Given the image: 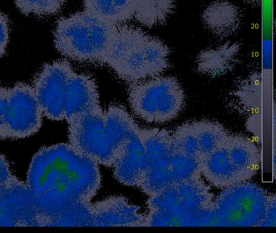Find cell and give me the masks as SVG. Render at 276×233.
I'll list each match as a JSON object with an SVG mask.
<instances>
[{
    "instance_id": "cell-24",
    "label": "cell",
    "mask_w": 276,
    "mask_h": 233,
    "mask_svg": "<svg viewBox=\"0 0 276 233\" xmlns=\"http://www.w3.org/2000/svg\"><path fill=\"white\" fill-rule=\"evenodd\" d=\"M67 0H15V5L24 15L48 16L56 15Z\"/></svg>"
},
{
    "instance_id": "cell-1",
    "label": "cell",
    "mask_w": 276,
    "mask_h": 233,
    "mask_svg": "<svg viewBox=\"0 0 276 233\" xmlns=\"http://www.w3.org/2000/svg\"><path fill=\"white\" fill-rule=\"evenodd\" d=\"M27 185L42 219L91 203L101 185L99 164L70 144L42 147L27 173Z\"/></svg>"
},
{
    "instance_id": "cell-22",
    "label": "cell",
    "mask_w": 276,
    "mask_h": 233,
    "mask_svg": "<svg viewBox=\"0 0 276 233\" xmlns=\"http://www.w3.org/2000/svg\"><path fill=\"white\" fill-rule=\"evenodd\" d=\"M191 123L196 134L200 160L202 162L205 157L221 144L229 133L222 125L212 121H197Z\"/></svg>"
},
{
    "instance_id": "cell-23",
    "label": "cell",
    "mask_w": 276,
    "mask_h": 233,
    "mask_svg": "<svg viewBox=\"0 0 276 233\" xmlns=\"http://www.w3.org/2000/svg\"><path fill=\"white\" fill-rule=\"evenodd\" d=\"M172 137L177 151L201 164L198 140L192 123H184L178 126L172 134Z\"/></svg>"
},
{
    "instance_id": "cell-21",
    "label": "cell",
    "mask_w": 276,
    "mask_h": 233,
    "mask_svg": "<svg viewBox=\"0 0 276 233\" xmlns=\"http://www.w3.org/2000/svg\"><path fill=\"white\" fill-rule=\"evenodd\" d=\"M40 227H95L91 203H81L71 208L42 219Z\"/></svg>"
},
{
    "instance_id": "cell-18",
    "label": "cell",
    "mask_w": 276,
    "mask_h": 233,
    "mask_svg": "<svg viewBox=\"0 0 276 233\" xmlns=\"http://www.w3.org/2000/svg\"><path fill=\"white\" fill-rule=\"evenodd\" d=\"M105 120L108 141L117 157L124 142L137 133L139 126L121 105H111L105 112Z\"/></svg>"
},
{
    "instance_id": "cell-11",
    "label": "cell",
    "mask_w": 276,
    "mask_h": 233,
    "mask_svg": "<svg viewBox=\"0 0 276 233\" xmlns=\"http://www.w3.org/2000/svg\"><path fill=\"white\" fill-rule=\"evenodd\" d=\"M0 227H39V210L30 189L15 175L0 190Z\"/></svg>"
},
{
    "instance_id": "cell-17",
    "label": "cell",
    "mask_w": 276,
    "mask_h": 233,
    "mask_svg": "<svg viewBox=\"0 0 276 233\" xmlns=\"http://www.w3.org/2000/svg\"><path fill=\"white\" fill-rule=\"evenodd\" d=\"M239 50L236 43H225L201 52L197 60L198 71L210 76L224 75L234 67Z\"/></svg>"
},
{
    "instance_id": "cell-25",
    "label": "cell",
    "mask_w": 276,
    "mask_h": 233,
    "mask_svg": "<svg viewBox=\"0 0 276 233\" xmlns=\"http://www.w3.org/2000/svg\"><path fill=\"white\" fill-rule=\"evenodd\" d=\"M238 98L242 103L249 109H255L261 100V79L260 75L254 74L249 77L242 84L237 91Z\"/></svg>"
},
{
    "instance_id": "cell-13",
    "label": "cell",
    "mask_w": 276,
    "mask_h": 233,
    "mask_svg": "<svg viewBox=\"0 0 276 233\" xmlns=\"http://www.w3.org/2000/svg\"><path fill=\"white\" fill-rule=\"evenodd\" d=\"M112 168L115 178L122 185L139 186L146 168V157L138 130L124 142Z\"/></svg>"
},
{
    "instance_id": "cell-29",
    "label": "cell",
    "mask_w": 276,
    "mask_h": 233,
    "mask_svg": "<svg viewBox=\"0 0 276 233\" xmlns=\"http://www.w3.org/2000/svg\"><path fill=\"white\" fill-rule=\"evenodd\" d=\"M275 195H270V202L264 220L259 224V227H275L276 226V210H275Z\"/></svg>"
},
{
    "instance_id": "cell-5",
    "label": "cell",
    "mask_w": 276,
    "mask_h": 233,
    "mask_svg": "<svg viewBox=\"0 0 276 233\" xmlns=\"http://www.w3.org/2000/svg\"><path fill=\"white\" fill-rule=\"evenodd\" d=\"M270 196L249 181L225 188L212 203L213 227H259L267 214Z\"/></svg>"
},
{
    "instance_id": "cell-15",
    "label": "cell",
    "mask_w": 276,
    "mask_h": 233,
    "mask_svg": "<svg viewBox=\"0 0 276 233\" xmlns=\"http://www.w3.org/2000/svg\"><path fill=\"white\" fill-rule=\"evenodd\" d=\"M99 105V92L95 80L84 73H75L66 93L65 120H71Z\"/></svg>"
},
{
    "instance_id": "cell-10",
    "label": "cell",
    "mask_w": 276,
    "mask_h": 233,
    "mask_svg": "<svg viewBox=\"0 0 276 233\" xmlns=\"http://www.w3.org/2000/svg\"><path fill=\"white\" fill-rule=\"evenodd\" d=\"M42 113L32 87L17 83L10 91L8 139L21 140L36 134L42 127Z\"/></svg>"
},
{
    "instance_id": "cell-3",
    "label": "cell",
    "mask_w": 276,
    "mask_h": 233,
    "mask_svg": "<svg viewBox=\"0 0 276 233\" xmlns=\"http://www.w3.org/2000/svg\"><path fill=\"white\" fill-rule=\"evenodd\" d=\"M117 25L84 11L58 21L54 46L65 57L79 62H101L116 35Z\"/></svg>"
},
{
    "instance_id": "cell-7",
    "label": "cell",
    "mask_w": 276,
    "mask_h": 233,
    "mask_svg": "<svg viewBox=\"0 0 276 233\" xmlns=\"http://www.w3.org/2000/svg\"><path fill=\"white\" fill-rule=\"evenodd\" d=\"M69 143L100 165L112 168L116 155L105 130V112L101 105L67 121Z\"/></svg>"
},
{
    "instance_id": "cell-16",
    "label": "cell",
    "mask_w": 276,
    "mask_h": 233,
    "mask_svg": "<svg viewBox=\"0 0 276 233\" xmlns=\"http://www.w3.org/2000/svg\"><path fill=\"white\" fill-rule=\"evenodd\" d=\"M202 17L207 29L219 36L233 34L242 21L240 10L228 0H216L209 4Z\"/></svg>"
},
{
    "instance_id": "cell-27",
    "label": "cell",
    "mask_w": 276,
    "mask_h": 233,
    "mask_svg": "<svg viewBox=\"0 0 276 233\" xmlns=\"http://www.w3.org/2000/svg\"><path fill=\"white\" fill-rule=\"evenodd\" d=\"M10 36L9 21L7 15L0 12V59L4 55Z\"/></svg>"
},
{
    "instance_id": "cell-6",
    "label": "cell",
    "mask_w": 276,
    "mask_h": 233,
    "mask_svg": "<svg viewBox=\"0 0 276 233\" xmlns=\"http://www.w3.org/2000/svg\"><path fill=\"white\" fill-rule=\"evenodd\" d=\"M138 134L146 157V168L138 187L153 196L174 183L172 159L175 147L171 133L164 129L139 127Z\"/></svg>"
},
{
    "instance_id": "cell-14",
    "label": "cell",
    "mask_w": 276,
    "mask_h": 233,
    "mask_svg": "<svg viewBox=\"0 0 276 233\" xmlns=\"http://www.w3.org/2000/svg\"><path fill=\"white\" fill-rule=\"evenodd\" d=\"M225 140L200 164L201 175L210 185L219 189L249 181L234 165Z\"/></svg>"
},
{
    "instance_id": "cell-12",
    "label": "cell",
    "mask_w": 276,
    "mask_h": 233,
    "mask_svg": "<svg viewBox=\"0 0 276 233\" xmlns=\"http://www.w3.org/2000/svg\"><path fill=\"white\" fill-rule=\"evenodd\" d=\"M95 227H142L145 215L123 196H111L91 204Z\"/></svg>"
},
{
    "instance_id": "cell-20",
    "label": "cell",
    "mask_w": 276,
    "mask_h": 233,
    "mask_svg": "<svg viewBox=\"0 0 276 233\" xmlns=\"http://www.w3.org/2000/svg\"><path fill=\"white\" fill-rule=\"evenodd\" d=\"M174 8V0H135L134 18L145 27H156L165 23Z\"/></svg>"
},
{
    "instance_id": "cell-28",
    "label": "cell",
    "mask_w": 276,
    "mask_h": 233,
    "mask_svg": "<svg viewBox=\"0 0 276 233\" xmlns=\"http://www.w3.org/2000/svg\"><path fill=\"white\" fill-rule=\"evenodd\" d=\"M13 177L7 159L4 155L0 154V190L11 182Z\"/></svg>"
},
{
    "instance_id": "cell-19",
    "label": "cell",
    "mask_w": 276,
    "mask_h": 233,
    "mask_svg": "<svg viewBox=\"0 0 276 233\" xmlns=\"http://www.w3.org/2000/svg\"><path fill=\"white\" fill-rule=\"evenodd\" d=\"M84 11L118 25L134 17L135 0H84Z\"/></svg>"
},
{
    "instance_id": "cell-26",
    "label": "cell",
    "mask_w": 276,
    "mask_h": 233,
    "mask_svg": "<svg viewBox=\"0 0 276 233\" xmlns=\"http://www.w3.org/2000/svg\"><path fill=\"white\" fill-rule=\"evenodd\" d=\"M11 88L0 87V140H8V107Z\"/></svg>"
},
{
    "instance_id": "cell-30",
    "label": "cell",
    "mask_w": 276,
    "mask_h": 233,
    "mask_svg": "<svg viewBox=\"0 0 276 233\" xmlns=\"http://www.w3.org/2000/svg\"><path fill=\"white\" fill-rule=\"evenodd\" d=\"M246 1H247L248 3H250V4H255L260 2V0H246Z\"/></svg>"
},
{
    "instance_id": "cell-2",
    "label": "cell",
    "mask_w": 276,
    "mask_h": 233,
    "mask_svg": "<svg viewBox=\"0 0 276 233\" xmlns=\"http://www.w3.org/2000/svg\"><path fill=\"white\" fill-rule=\"evenodd\" d=\"M170 49L138 28L118 27L103 63L123 81L133 84L158 76L170 66Z\"/></svg>"
},
{
    "instance_id": "cell-4",
    "label": "cell",
    "mask_w": 276,
    "mask_h": 233,
    "mask_svg": "<svg viewBox=\"0 0 276 233\" xmlns=\"http://www.w3.org/2000/svg\"><path fill=\"white\" fill-rule=\"evenodd\" d=\"M128 101L135 116L160 124L174 120L181 113L185 92L177 79L158 75L131 84Z\"/></svg>"
},
{
    "instance_id": "cell-9",
    "label": "cell",
    "mask_w": 276,
    "mask_h": 233,
    "mask_svg": "<svg viewBox=\"0 0 276 233\" xmlns=\"http://www.w3.org/2000/svg\"><path fill=\"white\" fill-rule=\"evenodd\" d=\"M75 71L67 60L45 64L33 82V90L42 113L53 121L65 119V99Z\"/></svg>"
},
{
    "instance_id": "cell-8",
    "label": "cell",
    "mask_w": 276,
    "mask_h": 233,
    "mask_svg": "<svg viewBox=\"0 0 276 233\" xmlns=\"http://www.w3.org/2000/svg\"><path fill=\"white\" fill-rule=\"evenodd\" d=\"M214 199L212 188L199 176L173 184L149 196L147 205L149 210L198 216L212 207Z\"/></svg>"
}]
</instances>
